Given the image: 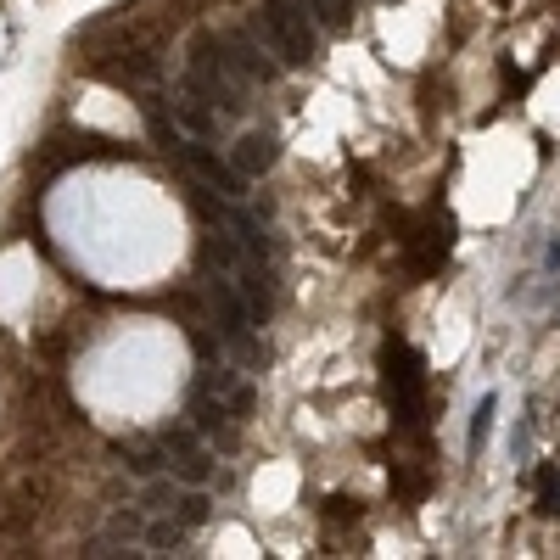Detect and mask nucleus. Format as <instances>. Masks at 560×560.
Masks as SVG:
<instances>
[{"instance_id":"nucleus-1","label":"nucleus","mask_w":560,"mask_h":560,"mask_svg":"<svg viewBox=\"0 0 560 560\" xmlns=\"http://www.w3.org/2000/svg\"><path fill=\"white\" fill-rule=\"evenodd\" d=\"M258 28H264V40L275 45V56L286 68H303L320 56V40H314V28L303 23L292 0H264V12H258Z\"/></svg>"},{"instance_id":"nucleus-2","label":"nucleus","mask_w":560,"mask_h":560,"mask_svg":"<svg viewBox=\"0 0 560 560\" xmlns=\"http://www.w3.org/2000/svg\"><path fill=\"white\" fill-rule=\"evenodd\" d=\"M420 359L404 348V342H387V398L398 404L404 420H420Z\"/></svg>"},{"instance_id":"nucleus-3","label":"nucleus","mask_w":560,"mask_h":560,"mask_svg":"<svg viewBox=\"0 0 560 560\" xmlns=\"http://www.w3.org/2000/svg\"><path fill=\"white\" fill-rule=\"evenodd\" d=\"M275 157H280V140L264 135V129H252V135L236 140V163H230V168H236L241 180H252V174H269Z\"/></svg>"},{"instance_id":"nucleus-4","label":"nucleus","mask_w":560,"mask_h":560,"mask_svg":"<svg viewBox=\"0 0 560 560\" xmlns=\"http://www.w3.org/2000/svg\"><path fill=\"white\" fill-rule=\"evenodd\" d=\"M185 163H191L208 185H219V196H241V174L230 163H219L213 152H202V146H185Z\"/></svg>"},{"instance_id":"nucleus-5","label":"nucleus","mask_w":560,"mask_h":560,"mask_svg":"<svg viewBox=\"0 0 560 560\" xmlns=\"http://www.w3.org/2000/svg\"><path fill=\"white\" fill-rule=\"evenodd\" d=\"M224 51H236V56H224V62H230V68H241L247 79H258V84H269V79H275V68L264 62V51H258V45H252L247 34H236V40L224 45Z\"/></svg>"},{"instance_id":"nucleus-6","label":"nucleus","mask_w":560,"mask_h":560,"mask_svg":"<svg viewBox=\"0 0 560 560\" xmlns=\"http://www.w3.org/2000/svg\"><path fill=\"white\" fill-rule=\"evenodd\" d=\"M493 409H499V398H482L476 404V415H471V454H482V443H488V432H493Z\"/></svg>"},{"instance_id":"nucleus-7","label":"nucleus","mask_w":560,"mask_h":560,"mask_svg":"<svg viewBox=\"0 0 560 560\" xmlns=\"http://www.w3.org/2000/svg\"><path fill=\"white\" fill-rule=\"evenodd\" d=\"M538 499H544L549 516L560 510V465H544V471H538Z\"/></svg>"},{"instance_id":"nucleus-8","label":"nucleus","mask_w":560,"mask_h":560,"mask_svg":"<svg viewBox=\"0 0 560 560\" xmlns=\"http://www.w3.org/2000/svg\"><path fill=\"white\" fill-rule=\"evenodd\" d=\"M308 12H314L320 28H336L342 17H348V0H308Z\"/></svg>"},{"instance_id":"nucleus-9","label":"nucleus","mask_w":560,"mask_h":560,"mask_svg":"<svg viewBox=\"0 0 560 560\" xmlns=\"http://www.w3.org/2000/svg\"><path fill=\"white\" fill-rule=\"evenodd\" d=\"M180 521H185V527L208 521V499H202V493H185V499H180Z\"/></svg>"},{"instance_id":"nucleus-10","label":"nucleus","mask_w":560,"mask_h":560,"mask_svg":"<svg viewBox=\"0 0 560 560\" xmlns=\"http://www.w3.org/2000/svg\"><path fill=\"white\" fill-rule=\"evenodd\" d=\"M208 471H213V465L202 460V454H185V465H180V476H185V482H208Z\"/></svg>"}]
</instances>
